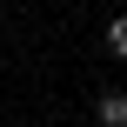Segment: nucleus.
<instances>
[{
  "label": "nucleus",
  "mask_w": 127,
  "mask_h": 127,
  "mask_svg": "<svg viewBox=\"0 0 127 127\" xmlns=\"http://www.w3.org/2000/svg\"><path fill=\"white\" fill-rule=\"evenodd\" d=\"M107 54H114V60H127V13H114V20H107Z\"/></svg>",
  "instance_id": "2"
},
{
  "label": "nucleus",
  "mask_w": 127,
  "mask_h": 127,
  "mask_svg": "<svg viewBox=\"0 0 127 127\" xmlns=\"http://www.w3.org/2000/svg\"><path fill=\"white\" fill-rule=\"evenodd\" d=\"M100 127H127V94H100Z\"/></svg>",
  "instance_id": "1"
}]
</instances>
